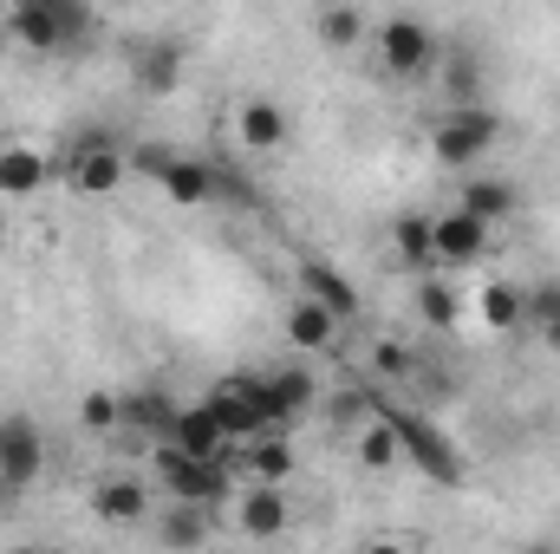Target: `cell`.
Here are the masks:
<instances>
[{
  "label": "cell",
  "mask_w": 560,
  "mask_h": 554,
  "mask_svg": "<svg viewBox=\"0 0 560 554\" xmlns=\"http://www.w3.org/2000/svg\"><path fill=\"white\" fill-rule=\"evenodd\" d=\"M131 170H143L176 209H202V203L222 189V170H215V163H202V157H189V150H163V143H143L138 157H131Z\"/></svg>",
  "instance_id": "cell-1"
},
{
  "label": "cell",
  "mask_w": 560,
  "mask_h": 554,
  "mask_svg": "<svg viewBox=\"0 0 560 554\" xmlns=\"http://www.w3.org/2000/svg\"><path fill=\"white\" fill-rule=\"evenodd\" d=\"M372 53H378V72H392V79H423V72H436V59H443L436 33L423 26L418 13H385V20L372 26Z\"/></svg>",
  "instance_id": "cell-2"
},
{
  "label": "cell",
  "mask_w": 560,
  "mask_h": 554,
  "mask_svg": "<svg viewBox=\"0 0 560 554\" xmlns=\"http://www.w3.org/2000/svg\"><path fill=\"white\" fill-rule=\"evenodd\" d=\"M495 143H502V118H495L489 105H456L450 118H436L430 157H436L443 170H476Z\"/></svg>",
  "instance_id": "cell-3"
},
{
  "label": "cell",
  "mask_w": 560,
  "mask_h": 554,
  "mask_svg": "<svg viewBox=\"0 0 560 554\" xmlns=\"http://www.w3.org/2000/svg\"><path fill=\"white\" fill-rule=\"evenodd\" d=\"M156 483L170 503H222L229 496V457H189V450H170L156 443Z\"/></svg>",
  "instance_id": "cell-4"
},
{
  "label": "cell",
  "mask_w": 560,
  "mask_h": 554,
  "mask_svg": "<svg viewBox=\"0 0 560 554\" xmlns=\"http://www.w3.org/2000/svg\"><path fill=\"white\" fill-rule=\"evenodd\" d=\"M39 476H46V430L26 412H7L0 417V503L26 496Z\"/></svg>",
  "instance_id": "cell-5"
},
{
  "label": "cell",
  "mask_w": 560,
  "mask_h": 554,
  "mask_svg": "<svg viewBox=\"0 0 560 554\" xmlns=\"http://www.w3.org/2000/svg\"><path fill=\"white\" fill-rule=\"evenodd\" d=\"M125 176H131V157L105 138V131H85V138L72 143V157H66V183H72V196H85V203L125 189Z\"/></svg>",
  "instance_id": "cell-6"
},
{
  "label": "cell",
  "mask_w": 560,
  "mask_h": 554,
  "mask_svg": "<svg viewBox=\"0 0 560 554\" xmlns=\"http://www.w3.org/2000/svg\"><path fill=\"white\" fill-rule=\"evenodd\" d=\"M392 424H398V443H405V463H418L430 483H443V489H456L463 483V457H456V443L430 424V417H411L392 405Z\"/></svg>",
  "instance_id": "cell-7"
},
{
  "label": "cell",
  "mask_w": 560,
  "mask_h": 554,
  "mask_svg": "<svg viewBox=\"0 0 560 554\" xmlns=\"http://www.w3.org/2000/svg\"><path fill=\"white\" fill-rule=\"evenodd\" d=\"M202 405L215 412V424L229 430V443H248V437H261L268 430V405H261V379H215L209 392H202Z\"/></svg>",
  "instance_id": "cell-8"
},
{
  "label": "cell",
  "mask_w": 560,
  "mask_h": 554,
  "mask_svg": "<svg viewBox=\"0 0 560 554\" xmlns=\"http://www.w3.org/2000/svg\"><path fill=\"white\" fill-rule=\"evenodd\" d=\"M489 242H495V229H489L482 216H469L463 203L430 216V249H436V268H469V262H482V255H489Z\"/></svg>",
  "instance_id": "cell-9"
},
{
  "label": "cell",
  "mask_w": 560,
  "mask_h": 554,
  "mask_svg": "<svg viewBox=\"0 0 560 554\" xmlns=\"http://www.w3.org/2000/svg\"><path fill=\"white\" fill-rule=\"evenodd\" d=\"M229 503H235V529H242L248 542H280L287 522H293V509H287V483H248V489L229 496Z\"/></svg>",
  "instance_id": "cell-10"
},
{
  "label": "cell",
  "mask_w": 560,
  "mask_h": 554,
  "mask_svg": "<svg viewBox=\"0 0 560 554\" xmlns=\"http://www.w3.org/2000/svg\"><path fill=\"white\" fill-rule=\"evenodd\" d=\"M0 33H7L20 53H66V46H72L66 26H59V13H52V0H13V7L0 13Z\"/></svg>",
  "instance_id": "cell-11"
},
{
  "label": "cell",
  "mask_w": 560,
  "mask_h": 554,
  "mask_svg": "<svg viewBox=\"0 0 560 554\" xmlns=\"http://www.w3.org/2000/svg\"><path fill=\"white\" fill-rule=\"evenodd\" d=\"M287 138H293V118L280 99H242L235 105V143L248 157H275V150H287Z\"/></svg>",
  "instance_id": "cell-12"
},
{
  "label": "cell",
  "mask_w": 560,
  "mask_h": 554,
  "mask_svg": "<svg viewBox=\"0 0 560 554\" xmlns=\"http://www.w3.org/2000/svg\"><path fill=\"white\" fill-rule=\"evenodd\" d=\"M183 72H189V53L176 39H143L138 53H131V85H138L143 99H170L183 85Z\"/></svg>",
  "instance_id": "cell-13"
},
{
  "label": "cell",
  "mask_w": 560,
  "mask_h": 554,
  "mask_svg": "<svg viewBox=\"0 0 560 554\" xmlns=\"http://www.w3.org/2000/svg\"><path fill=\"white\" fill-rule=\"evenodd\" d=\"M156 443H170V450H189V457H229L235 443H229V430L215 424V412L196 399V405H183V412H170L163 424V437Z\"/></svg>",
  "instance_id": "cell-14"
},
{
  "label": "cell",
  "mask_w": 560,
  "mask_h": 554,
  "mask_svg": "<svg viewBox=\"0 0 560 554\" xmlns=\"http://www.w3.org/2000/svg\"><path fill=\"white\" fill-rule=\"evenodd\" d=\"M46 183H52V157L46 150H33V143H20V138H0V196L7 203H26Z\"/></svg>",
  "instance_id": "cell-15"
},
{
  "label": "cell",
  "mask_w": 560,
  "mask_h": 554,
  "mask_svg": "<svg viewBox=\"0 0 560 554\" xmlns=\"http://www.w3.org/2000/svg\"><path fill=\"white\" fill-rule=\"evenodd\" d=\"M280 333H287V346H300V353H326V346L339 339V313L319 307L313 293H293L287 313H280Z\"/></svg>",
  "instance_id": "cell-16"
},
{
  "label": "cell",
  "mask_w": 560,
  "mask_h": 554,
  "mask_svg": "<svg viewBox=\"0 0 560 554\" xmlns=\"http://www.w3.org/2000/svg\"><path fill=\"white\" fill-rule=\"evenodd\" d=\"M313 399H319V385H313V372H300V366H280L261 379V405H268V430H287L300 412H313Z\"/></svg>",
  "instance_id": "cell-17"
},
{
  "label": "cell",
  "mask_w": 560,
  "mask_h": 554,
  "mask_svg": "<svg viewBox=\"0 0 560 554\" xmlns=\"http://www.w3.org/2000/svg\"><path fill=\"white\" fill-rule=\"evenodd\" d=\"M150 483L143 476H105V483H92V516L98 522H118V529H131V522H143L150 516Z\"/></svg>",
  "instance_id": "cell-18"
},
{
  "label": "cell",
  "mask_w": 560,
  "mask_h": 554,
  "mask_svg": "<svg viewBox=\"0 0 560 554\" xmlns=\"http://www.w3.org/2000/svg\"><path fill=\"white\" fill-rule=\"evenodd\" d=\"M352 457H359V470H398V463H405V443H398L392 405H372V417H365L359 437H352Z\"/></svg>",
  "instance_id": "cell-19"
},
{
  "label": "cell",
  "mask_w": 560,
  "mask_h": 554,
  "mask_svg": "<svg viewBox=\"0 0 560 554\" xmlns=\"http://www.w3.org/2000/svg\"><path fill=\"white\" fill-rule=\"evenodd\" d=\"M522 300H528V287H515V280H482V287H476V320H482V333H495V339L522 333Z\"/></svg>",
  "instance_id": "cell-20"
},
{
  "label": "cell",
  "mask_w": 560,
  "mask_h": 554,
  "mask_svg": "<svg viewBox=\"0 0 560 554\" xmlns=\"http://www.w3.org/2000/svg\"><path fill=\"white\" fill-rule=\"evenodd\" d=\"M300 293H313L319 307H332L339 326L359 320V287H352V275H339L332 262H300Z\"/></svg>",
  "instance_id": "cell-21"
},
{
  "label": "cell",
  "mask_w": 560,
  "mask_h": 554,
  "mask_svg": "<svg viewBox=\"0 0 560 554\" xmlns=\"http://www.w3.org/2000/svg\"><path fill=\"white\" fill-rule=\"evenodd\" d=\"M456 203H463L469 216H482L489 229H502V222L515 216V183H509V176H469V183L456 189Z\"/></svg>",
  "instance_id": "cell-22"
},
{
  "label": "cell",
  "mask_w": 560,
  "mask_h": 554,
  "mask_svg": "<svg viewBox=\"0 0 560 554\" xmlns=\"http://www.w3.org/2000/svg\"><path fill=\"white\" fill-rule=\"evenodd\" d=\"M365 39H372V20H365L352 0H332V7L319 13V46H326V53H359Z\"/></svg>",
  "instance_id": "cell-23"
},
{
  "label": "cell",
  "mask_w": 560,
  "mask_h": 554,
  "mask_svg": "<svg viewBox=\"0 0 560 554\" xmlns=\"http://www.w3.org/2000/svg\"><path fill=\"white\" fill-rule=\"evenodd\" d=\"M293 443H287V430H261V437H248V476L255 483H287L293 476Z\"/></svg>",
  "instance_id": "cell-24"
},
{
  "label": "cell",
  "mask_w": 560,
  "mask_h": 554,
  "mask_svg": "<svg viewBox=\"0 0 560 554\" xmlns=\"http://www.w3.org/2000/svg\"><path fill=\"white\" fill-rule=\"evenodd\" d=\"M522 326H528L548 353H560V280L528 287V300H522Z\"/></svg>",
  "instance_id": "cell-25"
},
{
  "label": "cell",
  "mask_w": 560,
  "mask_h": 554,
  "mask_svg": "<svg viewBox=\"0 0 560 554\" xmlns=\"http://www.w3.org/2000/svg\"><path fill=\"white\" fill-rule=\"evenodd\" d=\"M156 535L170 549H202L209 542V503H170V516L156 522Z\"/></svg>",
  "instance_id": "cell-26"
},
{
  "label": "cell",
  "mask_w": 560,
  "mask_h": 554,
  "mask_svg": "<svg viewBox=\"0 0 560 554\" xmlns=\"http://www.w3.org/2000/svg\"><path fill=\"white\" fill-rule=\"evenodd\" d=\"M418 320H423V326H436V333H450V326L463 320V293H456L450 280L430 275V280L418 287Z\"/></svg>",
  "instance_id": "cell-27"
},
{
  "label": "cell",
  "mask_w": 560,
  "mask_h": 554,
  "mask_svg": "<svg viewBox=\"0 0 560 554\" xmlns=\"http://www.w3.org/2000/svg\"><path fill=\"white\" fill-rule=\"evenodd\" d=\"M392 249L405 268H436V249H430V216H398L392 222Z\"/></svg>",
  "instance_id": "cell-28"
},
{
  "label": "cell",
  "mask_w": 560,
  "mask_h": 554,
  "mask_svg": "<svg viewBox=\"0 0 560 554\" xmlns=\"http://www.w3.org/2000/svg\"><path fill=\"white\" fill-rule=\"evenodd\" d=\"M79 424L85 430H125V399L118 392H85L79 399Z\"/></svg>",
  "instance_id": "cell-29"
},
{
  "label": "cell",
  "mask_w": 560,
  "mask_h": 554,
  "mask_svg": "<svg viewBox=\"0 0 560 554\" xmlns=\"http://www.w3.org/2000/svg\"><path fill=\"white\" fill-rule=\"evenodd\" d=\"M52 13H59V26H66L72 46H85L92 26H98V20H92V0H52Z\"/></svg>",
  "instance_id": "cell-30"
},
{
  "label": "cell",
  "mask_w": 560,
  "mask_h": 554,
  "mask_svg": "<svg viewBox=\"0 0 560 554\" xmlns=\"http://www.w3.org/2000/svg\"><path fill=\"white\" fill-rule=\"evenodd\" d=\"M372 372H378V379H405V372H411V346H398V339H385V346L372 353Z\"/></svg>",
  "instance_id": "cell-31"
},
{
  "label": "cell",
  "mask_w": 560,
  "mask_h": 554,
  "mask_svg": "<svg viewBox=\"0 0 560 554\" xmlns=\"http://www.w3.org/2000/svg\"><path fill=\"white\" fill-rule=\"evenodd\" d=\"M443 79H450V85H443V92H450V99H463V105H469V92H476V66H469V59H450V72H443Z\"/></svg>",
  "instance_id": "cell-32"
},
{
  "label": "cell",
  "mask_w": 560,
  "mask_h": 554,
  "mask_svg": "<svg viewBox=\"0 0 560 554\" xmlns=\"http://www.w3.org/2000/svg\"><path fill=\"white\" fill-rule=\"evenodd\" d=\"M0 242H7V216H0Z\"/></svg>",
  "instance_id": "cell-33"
},
{
  "label": "cell",
  "mask_w": 560,
  "mask_h": 554,
  "mask_svg": "<svg viewBox=\"0 0 560 554\" xmlns=\"http://www.w3.org/2000/svg\"><path fill=\"white\" fill-rule=\"evenodd\" d=\"M118 7H131V0H118Z\"/></svg>",
  "instance_id": "cell-34"
}]
</instances>
